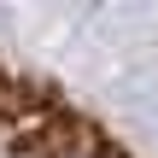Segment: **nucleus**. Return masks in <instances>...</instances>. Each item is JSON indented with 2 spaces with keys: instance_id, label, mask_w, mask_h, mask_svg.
I'll return each instance as SVG.
<instances>
[{
  "instance_id": "obj_1",
  "label": "nucleus",
  "mask_w": 158,
  "mask_h": 158,
  "mask_svg": "<svg viewBox=\"0 0 158 158\" xmlns=\"http://www.w3.org/2000/svg\"><path fill=\"white\" fill-rule=\"evenodd\" d=\"M0 158H135L47 82L0 64Z\"/></svg>"
}]
</instances>
